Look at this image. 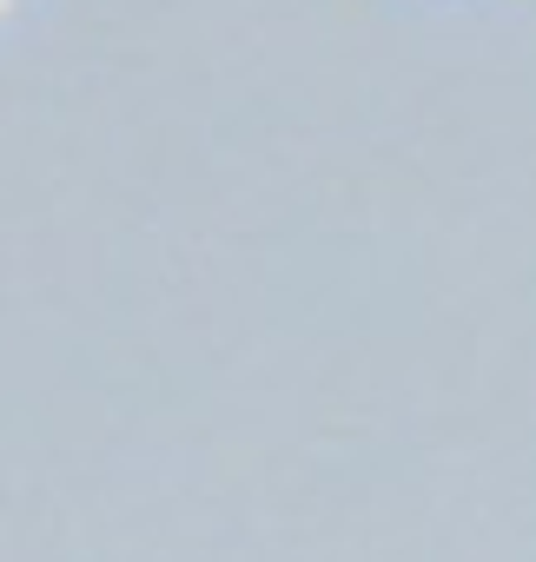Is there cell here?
<instances>
[{
  "label": "cell",
  "instance_id": "cell-1",
  "mask_svg": "<svg viewBox=\"0 0 536 562\" xmlns=\"http://www.w3.org/2000/svg\"><path fill=\"white\" fill-rule=\"evenodd\" d=\"M47 14H54V0H0V60L21 54V47L41 34Z\"/></svg>",
  "mask_w": 536,
  "mask_h": 562
},
{
  "label": "cell",
  "instance_id": "cell-2",
  "mask_svg": "<svg viewBox=\"0 0 536 562\" xmlns=\"http://www.w3.org/2000/svg\"><path fill=\"white\" fill-rule=\"evenodd\" d=\"M398 14H417V21H464V14H490L503 0H384Z\"/></svg>",
  "mask_w": 536,
  "mask_h": 562
}]
</instances>
